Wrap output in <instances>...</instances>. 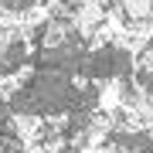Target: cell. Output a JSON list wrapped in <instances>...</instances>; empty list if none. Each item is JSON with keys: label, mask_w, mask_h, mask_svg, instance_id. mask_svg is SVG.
Instances as JSON below:
<instances>
[{"label": "cell", "mask_w": 153, "mask_h": 153, "mask_svg": "<svg viewBox=\"0 0 153 153\" xmlns=\"http://www.w3.org/2000/svg\"><path fill=\"white\" fill-rule=\"evenodd\" d=\"M129 92H133V82H126L123 75L99 78V85H95V109L105 112V116H123L126 102H129Z\"/></svg>", "instance_id": "6da1fadb"}, {"label": "cell", "mask_w": 153, "mask_h": 153, "mask_svg": "<svg viewBox=\"0 0 153 153\" xmlns=\"http://www.w3.org/2000/svg\"><path fill=\"white\" fill-rule=\"evenodd\" d=\"M116 17L129 27H150L153 24V0H112Z\"/></svg>", "instance_id": "7a4b0ae2"}, {"label": "cell", "mask_w": 153, "mask_h": 153, "mask_svg": "<svg viewBox=\"0 0 153 153\" xmlns=\"http://www.w3.org/2000/svg\"><path fill=\"white\" fill-rule=\"evenodd\" d=\"M140 65L146 68V71H153V44H150L146 51H143V55H140Z\"/></svg>", "instance_id": "3957f363"}]
</instances>
